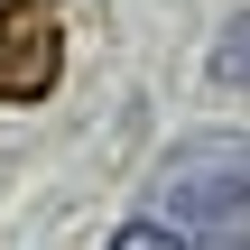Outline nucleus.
Wrapping results in <instances>:
<instances>
[{
  "mask_svg": "<svg viewBox=\"0 0 250 250\" xmlns=\"http://www.w3.org/2000/svg\"><path fill=\"white\" fill-rule=\"evenodd\" d=\"M102 250H186V232H167V223H148V213H139V223H121Z\"/></svg>",
  "mask_w": 250,
  "mask_h": 250,
  "instance_id": "obj_4",
  "label": "nucleus"
},
{
  "mask_svg": "<svg viewBox=\"0 0 250 250\" xmlns=\"http://www.w3.org/2000/svg\"><path fill=\"white\" fill-rule=\"evenodd\" d=\"M213 250H250V241H213Z\"/></svg>",
  "mask_w": 250,
  "mask_h": 250,
  "instance_id": "obj_5",
  "label": "nucleus"
},
{
  "mask_svg": "<svg viewBox=\"0 0 250 250\" xmlns=\"http://www.w3.org/2000/svg\"><path fill=\"white\" fill-rule=\"evenodd\" d=\"M158 213L167 232L195 241H250V139L241 130H195L158 167Z\"/></svg>",
  "mask_w": 250,
  "mask_h": 250,
  "instance_id": "obj_1",
  "label": "nucleus"
},
{
  "mask_svg": "<svg viewBox=\"0 0 250 250\" xmlns=\"http://www.w3.org/2000/svg\"><path fill=\"white\" fill-rule=\"evenodd\" d=\"M65 83V9L56 0H0V111H28Z\"/></svg>",
  "mask_w": 250,
  "mask_h": 250,
  "instance_id": "obj_2",
  "label": "nucleus"
},
{
  "mask_svg": "<svg viewBox=\"0 0 250 250\" xmlns=\"http://www.w3.org/2000/svg\"><path fill=\"white\" fill-rule=\"evenodd\" d=\"M213 83H223V93H250V9L213 37Z\"/></svg>",
  "mask_w": 250,
  "mask_h": 250,
  "instance_id": "obj_3",
  "label": "nucleus"
}]
</instances>
